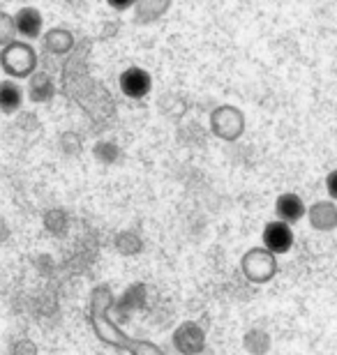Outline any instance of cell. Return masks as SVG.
I'll use <instances>...</instances> for the list:
<instances>
[{
	"mask_svg": "<svg viewBox=\"0 0 337 355\" xmlns=\"http://www.w3.org/2000/svg\"><path fill=\"white\" fill-rule=\"evenodd\" d=\"M0 69L7 79H28L38 72V53L28 42H7L0 51Z\"/></svg>",
	"mask_w": 337,
	"mask_h": 355,
	"instance_id": "obj_1",
	"label": "cell"
},
{
	"mask_svg": "<svg viewBox=\"0 0 337 355\" xmlns=\"http://www.w3.org/2000/svg\"><path fill=\"white\" fill-rule=\"evenodd\" d=\"M261 243L270 254H279L282 257V254L291 252L293 243H296V236H293L291 224L282 222V219H272V222L263 226Z\"/></svg>",
	"mask_w": 337,
	"mask_h": 355,
	"instance_id": "obj_2",
	"label": "cell"
},
{
	"mask_svg": "<svg viewBox=\"0 0 337 355\" xmlns=\"http://www.w3.org/2000/svg\"><path fill=\"white\" fill-rule=\"evenodd\" d=\"M118 88L130 99H146L150 95V90H153V76H150L148 69L132 65L120 74Z\"/></svg>",
	"mask_w": 337,
	"mask_h": 355,
	"instance_id": "obj_3",
	"label": "cell"
},
{
	"mask_svg": "<svg viewBox=\"0 0 337 355\" xmlns=\"http://www.w3.org/2000/svg\"><path fill=\"white\" fill-rule=\"evenodd\" d=\"M12 24H14V33L19 35L21 40H40L44 35V17L38 7H21L12 14Z\"/></svg>",
	"mask_w": 337,
	"mask_h": 355,
	"instance_id": "obj_4",
	"label": "cell"
},
{
	"mask_svg": "<svg viewBox=\"0 0 337 355\" xmlns=\"http://www.w3.org/2000/svg\"><path fill=\"white\" fill-rule=\"evenodd\" d=\"M56 79L44 69H38L35 74L28 76V86H26V97L35 104H47L56 97Z\"/></svg>",
	"mask_w": 337,
	"mask_h": 355,
	"instance_id": "obj_5",
	"label": "cell"
},
{
	"mask_svg": "<svg viewBox=\"0 0 337 355\" xmlns=\"http://www.w3.org/2000/svg\"><path fill=\"white\" fill-rule=\"evenodd\" d=\"M275 215L277 219H282L286 224H296L307 215V205L298 194L293 191H286V194H279L275 201Z\"/></svg>",
	"mask_w": 337,
	"mask_h": 355,
	"instance_id": "obj_6",
	"label": "cell"
},
{
	"mask_svg": "<svg viewBox=\"0 0 337 355\" xmlns=\"http://www.w3.org/2000/svg\"><path fill=\"white\" fill-rule=\"evenodd\" d=\"M222 127H215L217 137H227V139H236L243 130V116L238 109L233 106H220L217 111H213V125H220Z\"/></svg>",
	"mask_w": 337,
	"mask_h": 355,
	"instance_id": "obj_7",
	"label": "cell"
},
{
	"mask_svg": "<svg viewBox=\"0 0 337 355\" xmlns=\"http://www.w3.org/2000/svg\"><path fill=\"white\" fill-rule=\"evenodd\" d=\"M24 99H26V90L21 88L19 81H14V79L0 81V113L14 116V113L24 106Z\"/></svg>",
	"mask_w": 337,
	"mask_h": 355,
	"instance_id": "obj_8",
	"label": "cell"
},
{
	"mask_svg": "<svg viewBox=\"0 0 337 355\" xmlns=\"http://www.w3.org/2000/svg\"><path fill=\"white\" fill-rule=\"evenodd\" d=\"M42 44L51 55H65L74 49V35L65 28H54V31L42 35Z\"/></svg>",
	"mask_w": 337,
	"mask_h": 355,
	"instance_id": "obj_9",
	"label": "cell"
},
{
	"mask_svg": "<svg viewBox=\"0 0 337 355\" xmlns=\"http://www.w3.org/2000/svg\"><path fill=\"white\" fill-rule=\"evenodd\" d=\"M169 7H171V0H136L134 10H136V19H139L141 24H150V21L160 19Z\"/></svg>",
	"mask_w": 337,
	"mask_h": 355,
	"instance_id": "obj_10",
	"label": "cell"
},
{
	"mask_svg": "<svg viewBox=\"0 0 337 355\" xmlns=\"http://www.w3.org/2000/svg\"><path fill=\"white\" fill-rule=\"evenodd\" d=\"M310 212V219L317 229H333L337 226V208L335 203H317Z\"/></svg>",
	"mask_w": 337,
	"mask_h": 355,
	"instance_id": "obj_11",
	"label": "cell"
},
{
	"mask_svg": "<svg viewBox=\"0 0 337 355\" xmlns=\"http://www.w3.org/2000/svg\"><path fill=\"white\" fill-rule=\"evenodd\" d=\"M326 191H328V196H331L333 201H337V168L326 175Z\"/></svg>",
	"mask_w": 337,
	"mask_h": 355,
	"instance_id": "obj_12",
	"label": "cell"
},
{
	"mask_svg": "<svg viewBox=\"0 0 337 355\" xmlns=\"http://www.w3.org/2000/svg\"><path fill=\"white\" fill-rule=\"evenodd\" d=\"M106 5H109L111 10H116V12H127V10H132V7L136 5V0H106Z\"/></svg>",
	"mask_w": 337,
	"mask_h": 355,
	"instance_id": "obj_13",
	"label": "cell"
},
{
	"mask_svg": "<svg viewBox=\"0 0 337 355\" xmlns=\"http://www.w3.org/2000/svg\"><path fill=\"white\" fill-rule=\"evenodd\" d=\"M0 51H3V46H0Z\"/></svg>",
	"mask_w": 337,
	"mask_h": 355,
	"instance_id": "obj_14",
	"label": "cell"
}]
</instances>
